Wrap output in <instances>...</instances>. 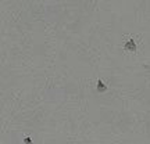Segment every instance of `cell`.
Wrapping results in <instances>:
<instances>
[{
    "instance_id": "cell-1",
    "label": "cell",
    "mask_w": 150,
    "mask_h": 144,
    "mask_svg": "<svg viewBox=\"0 0 150 144\" xmlns=\"http://www.w3.org/2000/svg\"><path fill=\"white\" fill-rule=\"evenodd\" d=\"M125 50H128V51H136V43H135L134 39H129L128 42L125 43Z\"/></svg>"
},
{
    "instance_id": "cell-2",
    "label": "cell",
    "mask_w": 150,
    "mask_h": 144,
    "mask_svg": "<svg viewBox=\"0 0 150 144\" xmlns=\"http://www.w3.org/2000/svg\"><path fill=\"white\" fill-rule=\"evenodd\" d=\"M97 91H99V93H104V91H107V86L104 85L102 80H97Z\"/></svg>"
},
{
    "instance_id": "cell-3",
    "label": "cell",
    "mask_w": 150,
    "mask_h": 144,
    "mask_svg": "<svg viewBox=\"0 0 150 144\" xmlns=\"http://www.w3.org/2000/svg\"><path fill=\"white\" fill-rule=\"evenodd\" d=\"M24 143L25 144H32V140H31V137H25V139H24Z\"/></svg>"
}]
</instances>
